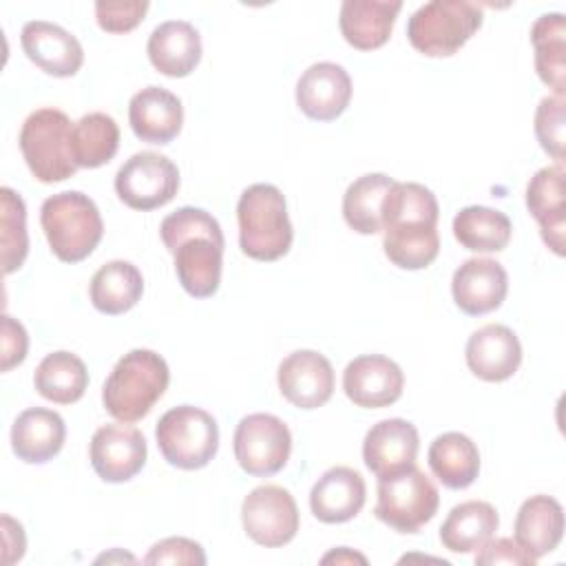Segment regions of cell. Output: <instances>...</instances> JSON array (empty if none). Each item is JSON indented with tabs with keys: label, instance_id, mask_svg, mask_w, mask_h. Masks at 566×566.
<instances>
[{
	"label": "cell",
	"instance_id": "1",
	"mask_svg": "<svg viewBox=\"0 0 566 566\" xmlns=\"http://www.w3.org/2000/svg\"><path fill=\"white\" fill-rule=\"evenodd\" d=\"M438 199L416 181H394L382 201V250L400 270H422L440 252Z\"/></svg>",
	"mask_w": 566,
	"mask_h": 566
},
{
	"label": "cell",
	"instance_id": "2",
	"mask_svg": "<svg viewBox=\"0 0 566 566\" xmlns=\"http://www.w3.org/2000/svg\"><path fill=\"white\" fill-rule=\"evenodd\" d=\"M159 237L175 259L181 287L195 298H208L219 290L223 268V230L203 208L184 206L164 217Z\"/></svg>",
	"mask_w": 566,
	"mask_h": 566
},
{
	"label": "cell",
	"instance_id": "3",
	"mask_svg": "<svg viewBox=\"0 0 566 566\" xmlns=\"http://www.w3.org/2000/svg\"><path fill=\"white\" fill-rule=\"evenodd\" d=\"M170 382L164 356L153 349L124 354L102 387L104 409L119 422H137L155 407Z\"/></svg>",
	"mask_w": 566,
	"mask_h": 566
},
{
	"label": "cell",
	"instance_id": "4",
	"mask_svg": "<svg viewBox=\"0 0 566 566\" xmlns=\"http://www.w3.org/2000/svg\"><path fill=\"white\" fill-rule=\"evenodd\" d=\"M239 245L254 261H276L292 248L294 230L283 192L272 184L248 186L237 203Z\"/></svg>",
	"mask_w": 566,
	"mask_h": 566
},
{
	"label": "cell",
	"instance_id": "5",
	"mask_svg": "<svg viewBox=\"0 0 566 566\" xmlns=\"http://www.w3.org/2000/svg\"><path fill=\"white\" fill-rule=\"evenodd\" d=\"M40 223L51 252L64 263L84 261L104 234L95 201L80 190L46 197L40 208Z\"/></svg>",
	"mask_w": 566,
	"mask_h": 566
},
{
	"label": "cell",
	"instance_id": "6",
	"mask_svg": "<svg viewBox=\"0 0 566 566\" xmlns=\"http://www.w3.org/2000/svg\"><path fill=\"white\" fill-rule=\"evenodd\" d=\"M73 122L60 108L33 111L20 128V150L31 175L42 184L64 181L80 168L71 148Z\"/></svg>",
	"mask_w": 566,
	"mask_h": 566
},
{
	"label": "cell",
	"instance_id": "7",
	"mask_svg": "<svg viewBox=\"0 0 566 566\" xmlns=\"http://www.w3.org/2000/svg\"><path fill=\"white\" fill-rule=\"evenodd\" d=\"M484 13L469 0H431L418 7L407 22V38L427 57L458 53L482 27Z\"/></svg>",
	"mask_w": 566,
	"mask_h": 566
},
{
	"label": "cell",
	"instance_id": "8",
	"mask_svg": "<svg viewBox=\"0 0 566 566\" xmlns=\"http://www.w3.org/2000/svg\"><path fill=\"white\" fill-rule=\"evenodd\" d=\"M155 438L164 460L184 471L203 469L219 449L217 420L192 405L168 409L155 427Z\"/></svg>",
	"mask_w": 566,
	"mask_h": 566
},
{
	"label": "cell",
	"instance_id": "9",
	"mask_svg": "<svg viewBox=\"0 0 566 566\" xmlns=\"http://www.w3.org/2000/svg\"><path fill=\"white\" fill-rule=\"evenodd\" d=\"M374 515L398 533H418L438 513L440 495L416 464L378 478Z\"/></svg>",
	"mask_w": 566,
	"mask_h": 566
},
{
	"label": "cell",
	"instance_id": "10",
	"mask_svg": "<svg viewBox=\"0 0 566 566\" xmlns=\"http://www.w3.org/2000/svg\"><path fill=\"white\" fill-rule=\"evenodd\" d=\"M232 447L239 467L248 475L268 478L287 464L292 433L287 424L272 413H250L239 420Z\"/></svg>",
	"mask_w": 566,
	"mask_h": 566
},
{
	"label": "cell",
	"instance_id": "11",
	"mask_svg": "<svg viewBox=\"0 0 566 566\" xmlns=\"http://www.w3.org/2000/svg\"><path fill=\"white\" fill-rule=\"evenodd\" d=\"M179 190V170L166 155L142 150L128 157L115 175V192L133 210H155L172 201Z\"/></svg>",
	"mask_w": 566,
	"mask_h": 566
},
{
	"label": "cell",
	"instance_id": "12",
	"mask_svg": "<svg viewBox=\"0 0 566 566\" xmlns=\"http://www.w3.org/2000/svg\"><path fill=\"white\" fill-rule=\"evenodd\" d=\"M245 535L265 548H279L294 539L298 531V509L292 493L279 484L252 489L241 504Z\"/></svg>",
	"mask_w": 566,
	"mask_h": 566
},
{
	"label": "cell",
	"instance_id": "13",
	"mask_svg": "<svg viewBox=\"0 0 566 566\" xmlns=\"http://www.w3.org/2000/svg\"><path fill=\"white\" fill-rule=\"evenodd\" d=\"M146 438L144 433L128 424L115 422L99 427L88 447V458L93 471L111 484L133 480L146 464Z\"/></svg>",
	"mask_w": 566,
	"mask_h": 566
},
{
	"label": "cell",
	"instance_id": "14",
	"mask_svg": "<svg viewBox=\"0 0 566 566\" xmlns=\"http://www.w3.org/2000/svg\"><path fill=\"white\" fill-rule=\"evenodd\" d=\"M276 382L290 405L316 409L334 394V367L314 349H296L281 360Z\"/></svg>",
	"mask_w": 566,
	"mask_h": 566
},
{
	"label": "cell",
	"instance_id": "15",
	"mask_svg": "<svg viewBox=\"0 0 566 566\" xmlns=\"http://www.w3.org/2000/svg\"><path fill=\"white\" fill-rule=\"evenodd\" d=\"M405 374L382 354H363L347 363L343 371L345 396L363 409H382L402 396Z\"/></svg>",
	"mask_w": 566,
	"mask_h": 566
},
{
	"label": "cell",
	"instance_id": "16",
	"mask_svg": "<svg viewBox=\"0 0 566 566\" xmlns=\"http://www.w3.org/2000/svg\"><path fill=\"white\" fill-rule=\"evenodd\" d=\"M24 55L53 77H71L84 64L80 40L64 27L46 20H31L20 31Z\"/></svg>",
	"mask_w": 566,
	"mask_h": 566
},
{
	"label": "cell",
	"instance_id": "17",
	"mask_svg": "<svg viewBox=\"0 0 566 566\" xmlns=\"http://www.w3.org/2000/svg\"><path fill=\"white\" fill-rule=\"evenodd\" d=\"M509 292V274L495 259H467L451 279L455 305L469 316H482L502 305Z\"/></svg>",
	"mask_w": 566,
	"mask_h": 566
},
{
	"label": "cell",
	"instance_id": "18",
	"mask_svg": "<svg viewBox=\"0 0 566 566\" xmlns=\"http://www.w3.org/2000/svg\"><path fill=\"white\" fill-rule=\"evenodd\" d=\"M352 99V77L336 62H316L296 82V106L316 122H332Z\"/></svg>",
	"mask_w": 566,
	"mask_h": 566
},
{
	"label": "cell",
	"instance_id": "19",
	"mask_svg": "<svg viewBox=\"0 0 566 566\" xmlns=\"http://www.w3.org/2000/svg\"><path fill=\"white\" fill-rule=\"evenodd\" d=\"M464 358L478 378L502 382L517 371L522 363V345L511 327L489 323L469 336Z\"/></svg>",
	"mask_w": 566,
	"mask_h": 566
},
{
	"label": "cell",
	"instance_id": "20",
	"mask_svg": "<svg viewBox=\"0 0 566 566\" xmlns=\"http://www.w3.org/2000/svg\"><path fill=\"white\" fill-rule=\"evenodd\" d=\"M420 438L418 429L405 418L376 422L363 440V462L376 475H389L416 464Z\"/></svg>",
	"mask_w": 566,
	"mask_h": 566
},
{
	"label": "cell",
	"instance_id": "21",
	"mask_svg": "<svg viewBox=\"0 0 566 566\" xmlns=\"http://www.w3.org/2000/svg\"><path fill=\"white\" fill-rule=\"evenodd\" d=\"M526 208L539 226L544 243L557 254H564L566 199H564V164L539 168L526 186Z\"/></svg>",
	"mask_w": 566,
	"mask_h": 566
},
{
	"label": "cell",
	"instance_id": "22",
	"mask_svg": "<svg viewBox=\"0 0 566 566\" xmlns=\"http://www.w3.org/2000/svg\"><path fill=\"white\" fill-rule=\"evenodd\" d=\"M128 122L137 139L159 146L170 144L184 124L181 99L161 86H146L130 97Z\"/></svg>",
	"mask_w": 566,
	"mask_h": 566
},
{
	"label": "cell",
	"instance_id": "23",
	"mask_svg": "<svg viewBox=\"0 0 566 566\" xmlns=\"http://www.w3.org/2000/svg\"><path fill=\"white\" fill-rule=\"evenodd\" d=\"M367 486L363 475L349 467L327 469L310 491V509L323 524H343L365 506Z\"/></svg>",
	"mask_w": 566,
	"mask_h": 566
},
{
	"label": "cell",
	"instance_id": "24",
	"mask_svg": "<svg viewBox=\"0 0 566 566\" xmlns=\"http://www.w3.org/2000/svg\"><path fill=\"white\" fill-rule=\"evenodd\" d=\"M66 440L64 418L44 407L24 409L11 427V449L27 464H44L53 460Z\"/></svg>",
	"mask_w": 566,
	"mask_h": 566
},
{
	"label": "cell",
	"instance_id": "25",
	"mask_svg": "<svg viewBox=\"0 0 566 566\" xmlns=\"http://www.w3.org/2000/svg\"><path fill=\"white\" fill-rule=\"evenodd\" d=\"M146 53L161 75L186 77L201 60V35L186 20H166L153 29Z\"/></svg>",
	"mask_w": 566,
	"mask_h": 566
},
{
	"label": "cell",
	"instance_id": "26",
	"mask_svg": "<svg viewBox=\"0 0 566 566\" xmlns=\"http://www.w3.org/2000/svg\"><path fill=\"white\" fill-rule=\"evenodd\" d=\"M400 9V0H345L338 13L340 33L358 51L380 49L389 40Z\"/></svg>",
	"mask_w": 566,
	"mask_h": 566
},
{
	"label": "cell",
	"instance_id": "27",
	"mask_svg": "<svg viewBox=\"0 0 566 566\" xmlns=\"http://www.w3.org/2000/svg\"><path fill=\"white\" fill-rule=\"evenodd\" d=\"M515 542L537 562L553 553L564 537V509L551 495H533L515 515Z\"/></svg>",
	"mask_w": 566,
	"mask_h": 566
},
{
	"label": "cell",
	"instance_id": "28",
	"mask_svg": "<svg viewBox=\"0 0 566 566\" xmlns=\"http://www.w3.org/2000/svg\"><path fill=\"white\" fill-rule=\"evenodd\" d=\"M144 294V276L137 265L124 259L104 263L91 279L88 296L97 312L117 316L137 305Z\"/></svg>",
	"mask_w": 566,
	"mask_h": 566
},
{
	"label": "cell",
	"instance_id": "29",
	"mask_svg": "<svg viewBox=\"0 0 566 566\" xmlns=\"http://www.w3.org/2000/svg\"><path fill=\"white\" fill-rule=\"evenodd\" d=\"M500 526L493 504L469 500L455 504L440 526V542L451 553H473L486 544Z\"/></svg>",
	"mask_w": 566,
	"mask_h": 566
},
{
	"label": "cell",
	"instance_id": "30",
	"mask_svg": "<svg viewBox=\"0 0 566 566\" xmlns=\"http://www.w3.org/2000/svg\"><path fill=\"white\" fill-rule=\"evenodd\" d=\"M427 460L431 473L453 491L471 486L480 473V451L475 442L460 431L438 436L427 451Z\"/></svg>",
	"mask_w": 566,
	"mask_h": 566
},
{
	"label": "cell",
	"instance_id": "31",
	"mask_svg": "<svg viewBox=\"0 0 566 566\" xmlns=\"http://www.w3.org/2000/svg\"><path fill=\"white\" fill-rule=\"evenodd\" d=\"M535 49V71L539 80L555 91L566 93V20L564 13H544L531 27Z\"/></svg>",
	"mask_w": 566,
	"mask_h": 566
},
{
	"label": "cell",
	"instance_id": "32",
	"mask_svg": "<svg viewBox=\"0 0 566 566\" xmlns=\"http://www.w3.org/2000/svg\"><path fill=\"white\" fill-rule=\"evenodd\" d=\"M33 385L42 398L55 405H73L88 387V371L80 356L62 349L46 354L40 360L33 374Z\"/></svg>",
	"mask_w": 566,
	"mask_h": 566
},
{
	"label": "cell",
	"instance_id": "33",
	"mask_svg": "<svg viewBox=\"0 0 566 566\" xmlns=\"http://www.w3.org/2000/svg\"><path fill=\"white\" fill-rule=\"evenodd\" d=\"M391 179L385 172H369L352 181L343 195L345 223L358 234H376L382 230V201Z\"/></svg>",
	"mask_w": 566,
	"mask_h": 566
},
{
	"label": "cell",
	"instance_id": "34",
	"mask_svg": "<svg viewBox=\"0 0 566 566\" xmlns=\"http://www.w3.org/2000/svg\"><path fill=\"white\" fill-rule=\"evenodd\" d=\"M511 219L495 208L467 206L453 217V237L473 252H500L511 241Z\"/></svg>",
	"mask_w": 566,
	"mask_h": 566
},
{
	"label": "cell",
	"instance_id": "35",
	"mask_svg": "<svg viewBox=\"0 0 566 566\" xmlns=\"http://www.w3.org/2000/svg\"><path fill=\"white\" fill-rule=\"evenodd\" d=\"M73 159L80 168L108 164L119 148V126L106 113H86L73 124Z\"/></svg>",
	"mask_w": 566,
	"mask_h": 566
},
{
	"label": "cell",
	"instance_id": "36",
	"mask_svg": "<svg viewBox=\"0 0 566 566\" xmlns=\"http://www.w3.org/2000/svg\"><path fill=\"white\" fill-rule=\"evenodd\" d=\"M2 201V265L4 274H11L22 268L29 252V234H27V208L22 197L11 190H0Z\"/></svg>",
	"mask_w": 566,
	"mask_h": 566
},
{
	"label": "cell",
	"instance_id": "37",
	"mask_svg": "<svg viewBox=\"0 0 566 566\" xmlns=\"http://www.w3.org/2000/svg\"><path fill=\"white\" fill-rule=\"evenodd\" d=\"M564 97L546 95L535 108V137L544 153H548L557 164H564L566 148V119H564Z\"/></svg>",
	"mask_w": 566,
	"mask_h": 566
},
{
	"label": "cell",
	"instance_id": "38",
	"mask_svg": "<svg viewBox=\"0 0 566 566\" xmlns=\"http://www.w3.org/2000/svg\"><path fill=\"white\" fill-rule=\"evenodd\" d=\"M148 7L146 0H99L95 20L106 33H128L144 20Z\"/></svg>",
	"mask_w": 566,
	"mask_h": 566
},
{
	"label": "cell",
	"instance_id": "39",
	"mask_svg": "<svg viewBox=\"0 0 566 566\" xmlns=\"http://www.w3.org/2000/svg\"><path fill=\"white\" fill-rule=\"evenodd\" d=\"M144 564H206V553L199 542L188 537H166L157 542Z\"/></svg>",
	"mask_w": 566,
	"mask_h": 566
},
{
	"label": "cell",
	"instance_id": "40",
	"mask_svg": "<svg viewBox=\"0 0 566 566\" xmlns=\"http://www.w3.org/2000/svg\"><path fill=\"white\" fill-rule=\"evenodd\" d=\"M478 566H497V564H509V566H533L535 559L511 537H491L486 544L478 548L475 555Z\"/></svg>",
	"mask_w": 566,
	"mask_h": 566
},
{
	"label": "cell",
	"instance_id": "41",
	"mask_svg": "<svg viewBox=\"0 0 566 566\" xmlns=\"http://www.w3.org/2000/svg\"><path fill=\"white\" fill-rule=\"evenodd\" d=\"M29 336L20 321L4 314L2 316V371L20 365L27 358Z\"/></svg>",
	"mask_w": 566,
	"mask_h": 566
},
{
	"label": "cell",
	"instance_id": "42",
	"mask_svg": "<svg viewBox=\"0 0 566 566\" xmlns=\"http://www.w3.org/2000/svg\"><path fill=\"white\" fill-rule=\"evenodd\" d=\"M2 531H4V564H13L22 559L27 548L24 528L9 515H2Z\"/></svg>",
	"mask_w": 566,
	"mask_h": 566
},
{
	"label": "cell",
	"instance_id": "43",
	"mask_svg": "<svg viewBox=\"0 0 566 566\" xmlns=\"http://www.w3.org/2000/svg\"><path fill=\"white\" fill-rule=\"evenodd\" d=\"M323 564H329V562H336V564H352V562H360V564H367V559L363 557V555H358V553H352L349 548H345V546H340V548H336V551H332V553H327L323 559H321Z\"/></svg>",
	"mask_w": 566,
	"mask_h": 566
}]
</instances>
